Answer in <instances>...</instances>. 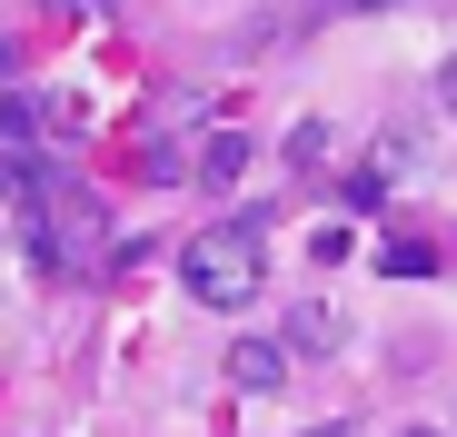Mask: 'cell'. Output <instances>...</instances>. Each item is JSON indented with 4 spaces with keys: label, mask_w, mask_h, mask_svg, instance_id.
<instances>
[{
    "label": "cell",
    "mask_w": 457,
    "mask_h": 437,
    "mask_svg": "<svg viewBox=\"0 0 457 437\" xmlns=\"http://www.w3.org/2000/svg\"><path fill=\"white\" fill-rule=\"evenodd\" d=\"M288 368H298V358H288L278 338H228V388H239V398H269V388H288Z\"/></svg>",
    "instance_id": "obj_2"
},
{
    "label": "cell",
    "mask_w": 457,
    "mask_h": 437,
    "mask_svg": "<svg viewBox=\"0 0 457 437\" xmlns=\"http://www.w3.org/2000/svg\"><path fill=\"white\" fill-rule=\"evenodd\" d=\"M328 150H338L328 120H298V129H288V160H298V169H328Z\"/></svg>",
    "instance_id": "obj_7"
},
{
    "label": "cell",
    "mask_w": 457,
    "mask_h": 437,
    "mask_svg": "<svg viewBox=\"0 0 457 437\" xmlns=\"http://www.w3.org/2000/svg\"><path fill=\"white\" fill-rule=\"evenodd\" d=\"M179 278H189L199 309H249L269 288V249H259V229H199L179 249Z\"/></svg>",
    "instance_id": "obj_1"
},
{
    "label": "cell",
    "mask_w": 457,
    "mask_h": 437,
    "mask_svg": "<svg viewBox=\"0 0 457 437\" xmlns=\"http://www.w3.org/2000/svg\"><path fill=\"white\" fill-rule=\"evenodd\" d=\"M239 169H249V139H239V129H209V139H199V160H189V179H209V189H228Z\"/></svg>",
    "instance_id": "obj_4"
},
{
    "label": "cell",
    "mask_w": 457,
    "mask_h": 437,
    "mask_svg": "<svg viewBox=\"0 0 457 437\" xmlns=\"http://www.w3.org/2000/svg\"><path fill=\"white\" fill-rule=\"evenodd\" d=\"M309 437H358V427H338V417H328V427H309Z\"/></svg>",
    "instance_id": "obj_10"
},
{
    "label": "cell",
    "mask_w": 457,
    "mask_h": 437,
    "mask_svg": "<svg viewBox=\"0 0 457 437\" xmlns=\"http://www.w3.org/2000/svg\"><path fill=\"white\" fill-rule=\"evenodd\" d=\"M378 268H398V278H428V268H437V259H428V249H418V239H398V249H378Z\"/></svg>",
    "instance_id": "obj_8"
},
{
    "label": "cell",
    "mask_w": 457,
    "mask_h": 437,
    "mask_svg": "<svg viewBox=\"0 0 457 437\" xmlns=\"http://www.w3.org/2000/svg\"><path fill=\"white\" fill-rule=\"evenodd\" d=\"M139 179H149V189H179V179H189V150H179V139H149V150H139Z\"/></svg>",
    "instance_id": "obj_6"
},
{
    "label": "cell",
    "mask_w": 457,
    "mask_h": 437,
    "mask_svg": "<svg viewBox=\"0 0 457 437\" xmlns=\"http://www.w3.org/2000/svg\"><path fill=\"white\" fill-rule=\"evenodd\" d=\"M0 239H11V218H0Z\"/></svg>",
    "instance_id": "obj_12"
},
{
    "label": "cell",
    "mask_w": 457,
    "mask_h": 437,
    "mask_svg": "<svg viewBox=\"0 0 457 437\" xmlns=\"http://www.w3.org/2000/svg\"><path fill=\"white\" fill-rule=\"evenodd\" d=\"M348 11H388V0H348Z\"/></svg>",
    "instance_id": "obj_11"
},
{
    "label": "cell",
    "mask_w": 457,
    "mask_h": 437,
    "mask_svg": "<svg viewBox=\"0 0 457 437\" xmlns=\"http://www.w3.org/2000/svg\"><path fill=\"white\" fill-rule=\"evenodd\" d=\"M90 11H110V0H90Z\"/></svg>",
    "instance_id": "obj_13"
},
{
    "label": "cell",
    "mask_w": 457,
    "mask_h": 437,
    "mask_svg": "<svg viewBox=\"0 0 457 437\" xmlns=\"http://www.w3.org/2000/svg\"><path fill=\"white\" fill-rule=\"evenodd\" d=\"M338 338H348V318H338L328 299H309V309H288V338H278V348H288V358H328Z\"/></svg>",
    "instance_id": "obj_3"
},
{
    "label": "cell",
    "mask_w": 457,
    "mask_h": 437,
    "mask_svg": "<svg viewBox=\"0 0 457 437\" xmlns=\"http://www.w3.org/2000/svg\"><path fill=\"white\" fill-rule=\"evenodd\" d=\"M437 100H447V120H457V60H447V70H437Z\"/></svg>",
    "instance_id": "obj_9"
},
{
    "label": "cell",
    "mask_w": 457,
    "mask_h": 437,
    "mask_svg": "<svg viewBox=\"0 0 457 437\" xmlns=\"http://www.w3.org/2000/svg\"><path fill=\"white\" fill-rule=\"evenodd\" d=\"M30 129H40V110L21 90H0V160H30Z\"/></svg>",
    "instance_id": "obj_5"
}]
</instances>
